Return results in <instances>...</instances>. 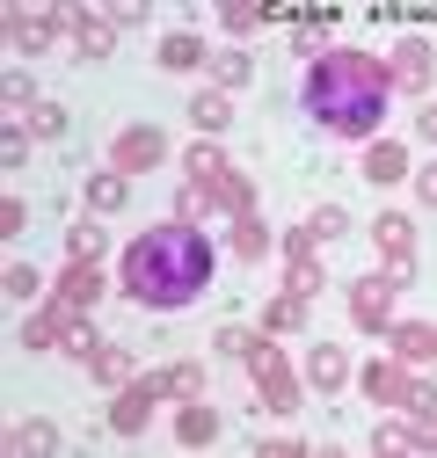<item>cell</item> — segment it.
Instances as JSON below:
<instances>
[{
  "label": "cell",
  "mask_w": 437,
  "mask_h": 458,
  "mask_svg": "<svg viewBox=\"0 0 437 458\" xmlns=\"http://www.w3.org/2000/svg\"><path fill=\"white\" fill-rule=\"evenodd\" d=\"M117 284H124V299H139L153 313H176V306H190L211 284V241L197 233V225L168 218V225H153V233H139L124 248Z\"/></svg>",
  "instance_id": "obj_1"
},
{
  "label": "cell",
  "mask_w": 437,
  "mask_h": 458,
  "mask_svg": "<svg viewBox=\"0 0 437 458\" xmlns=\"http://www.w3.org/2000/svg\"><path fill=\"white\" fill-rule=\"evenodd\" d=\"M387 66L372 51H321L306 66V109L336 131V139H372L387 117Z\"/></svg>",
  "instance_id": "obj_2"
},
{
  "label": "cell",
  "mask_w": 437,
  "mask_h": 458,
  "mask_svg": "<svg viewBox=\"0 0 437 458\" xmlns=\"http://www.w3.org/2000/svg\"><path fill=\"white\" fill-rule=\"evenodd\" d=\"M248 371H255V386H262V408H278V415H292V400H299V386H292L285 357L270 350L262 335H255V350H248Z\"/></svg>",
  "instance_id": "obj_3"
},
{
  "label": "cell",
  "mask_w": 437,
  "mask_h": 458,
  "mask_svg": "<svg viewBox=\"0 0 437 458\" xmlns=\"http://www.w3.org/2000/svg\"><path fill=\"white\" fill-rule=\"evenodd\" d=\"M160 393H168V378H132V386L117 393V408H109V429H117V437H139Z\"/></svg>",
  "instance_id": "obj_4"
},
{
  "label": "cell",
  "mask_w": 437,
  "mask_h": 458,
  "mask_svg": "<svg viewBox=\"0 0 437 458\" xmlns=\"http://www.w3.org/2000/svg\"><path fill=\"white\" fill-rule=\"evenodd\" d=\"M372 233H379V255H387V276H394V284H408V276H416V225L387 211V218L372 225Z\"/></svg>",
  "instance_id": "obj_5"
},
{
  "label": "cell",
  "mask_w": 437,
  "mask_h": 458,
  "mask_svg": "<svg viewBox=\"0 0 437 458\" xmlns=\"http://www.w3.org/2000/svg\"><path fill=\"white\" fill-rule=\"evenodd\" d=\"M394 292H401V284H394V276H364V284H357V292H350V320L379 335V327H387V320H394Z\"/></svg>",
  "instance_id": "obj_6"
},
{
  "label": "cell",
  "mask_w": 437,
  "mask_h": 458,
  "mask_svg": "<svg viewBox=\"0 0 437 458\" xmlns=\"http://www.w3.org/2000/svg\"><path fill=\"white\" fill-rule=\"evenodd\" d=\"M183 175H190V190H197L204 204H227V182H234V167L218 160L211 146H190V160H183Z\"/></svg>",
  "instance_id": "obj_7"
},
{
  "label": "cell",
  "mask_w": 437,
  "mask_h": 458,
  "mask_svg": "<svg viewBox=\"0 0 437 458\" xmlns=\"http://www.w3.org/2000/svg\"><path fill=\"white\" fill-rule=\"evenodd\" d=\"M160 153H168V139H160L153 124H132V131L117 139V153H109V160H117V175H146Z\"/></svg>",
  "instance_id": "obj_8"
},
{
  "label": "cell",
  "mask_w": 437,
  "mask_h": 458,
  "mask_svg": "<svg viewBox=\"0 0 437 458\" xmlns=\"http://www.w3.org/2000/svg\"><path fill=\"white\" fill-rule=\"evenodd\" d=\"M66 30H73V44L88 51V59H109V51H117V22H102V15H88V8H73Z\"/></svg>",
  "instance_id": "obj_9"
},
{
  "label": "cell",
  "mask_w": 437,
  "mask_h": 458,
  "mask_svg": "<svg viewBox=\"0 0 437 458\" xmlns=\"http://www.w3.org/2000/svg\"><path fill=\"white\" fill-rule=\"evenodd\" d=\"M387 88H430V44H401L394 59H387Z\"/></svg>",
  "instance_id": "obj_10"
},
{
  "label": "cell",
  "mask_w": 437,
  "mask_h": 458,
  "mask_svg": "<svg viewBox=\"0 0 437 458\" xmlns=\"http://www.w3.org/2000/svg\"><path fill=\"white\" fill-rule=\"evenodd\" d=\"M408 393H416V378H401L394 364H372L364 371V400H372V408H408Z\"/></svg>",
  "instance_id": "obj_11"
},
{
  "label": "cell",
  "mask_w": 437,
  "mask_h": 458,
  "mask_svg": "<svg viewBox=\"0 0 437 458\" xmlns=\"http://www.w3.org/2000/svg\"><path fill=\"white\" fill-rule=\"evenodd\" d=\"M102 299V276H95V262H73L66 269V284H59V313H88Z\"/></svg>",
  "instance_id": "obj_12"
},
{
  "label": "cell",
  "mask_w": 437,
  "mask_h": 458,
  "mask_svg": "<svg viewBox=\"0 0 437 458\" xmlns=\"http://www.w3.org/2000/svg\"><path fill=\"white\" fill-rule=\"evenodd\" d=\"M401 175H408V153H401L394 139L364 146V182H372V190H387V182H401Z\"/></svg>",
  "instance_id": "obj_13"
},
{
  "label": "cell",
  "mask_w": 437,
  "mask_h": 458,
  "mask_svg": "<svg viewBox=\"0 0 437 458\" xmlns=\"http://www.w3.org/2000/svg\"><path fill=\"white\" fill-rule=\"evenodd\" d=\"M204 59H211V51H204V44L190 37V30H176V37H160V66H168V73H197Z\"/></svg>",
  "instance_id": "obj_14"
},
{
  "label": "cell",
  "mask_w": 437,
  "mask_h": 458,
  "mask_svg": "<svg viewBox=\"0 0 437 458\" xmlns=\"http://www.w3.org/2000/svg\"><path fill=\"white\" fill-rule=\"evenodd\" d=\"M343 378H350L343 350H328V342H321V350H306V386H321V393H336Z\"/></svg>",
  "instance_id": "obj_15"
},
{
  "label": "cell",
  "mask_w": 437,
  "mask_h": 458,
  "mask_svg": "<svg viewBox=\"0 0 437 458\" xmlns=\"http://www.w3.org/2000/svg\"><path fill=\"white\" fill-rule=\"evenodd\" d=\"M394 350H401V364H437V327H394Z\"/></svg>",
  "instance_id": "obj_16"
},
{
  "label": "cell",
  "mask_w": 437,
  "mask_h": 458,
  "mask_svg": "<svg viewBox=\"0 0 437 458\" xmlns=\"http://www.w3.org/2000/svg\"><path fill=\"white\" fill-rule=\"evenodd\" d=\"M190 124H197L204 139H211V131H227V124H234V109H227V95H218V88H204V95L190 102Z\"/></svg>",
  "instance_id": "obj_17"
},
{
  "label": "cell",
  "mask_w": 437,
  "mask_h": 458,
  "mask_svg": "<svg viewBox=\"0 0 437 458\" xmlns=\"http://www.w3.org/2000/svg\"><path fill=\"white\" fill-rule=\"evenodd\" d=\"M88 371H95L102 386H124V378H132V357L117 350V342H95V357H88Z\"/></svg>",
  "instance_id": "obj_18"
},
{
  "label": "cell",
  "mask_w": 437,
  "mask_h": 458,
  "mask_svg": "<svg viewBox=\"0 0 437 458\" xmlns=\"http://www.w3.org/2000/svg\"><path fill=\"white\" fill-rule=\"evenodd\" d=\"M176 437H183V444H211V437H218V415L204 408V400H190L183 422H176Z\"/></svg>",
  "instance_id": "obj_19"
},
{
  "label": "cell",
  "mask_w": 437,
  "mask_h": 458,
  "mask_svg": "<svg viewBox=\"0 0 437 458\" xmlns=\"http://www.w3.org/2000/svg\"><path fill=\"white\" fill-rule=\"evenodd\" d=\"M66 320H73V313H59V306H51V313H37V320L22 327V350H51V342L66 335Z\"/></svg>",
  "instance_id": "obj_20"
},
{
  "label": "cell",
  "mask_w": 437,
  "mask_h": 458,
  "mask_svg": "<svg viewBox=\"0 0 437 458\" xmlns=\"http://www.w3.org/2000/svg\"><path fill=\"white\" fill-rule=\"evenodd\" d=\"M51 30H59V22H51V15H15V22H8V37H15V51H44V44H51Z\"/></svg>",
  "instance_id": "obj_21"
},
{
  "label": "cell",
  "mask_w": 437,
  "mask_h": 458,
  "mask_svg": "<svg viewBox=\"0 0 437 458\" xmlns=\"http://www.w3.org/2000/svg\"><path fill=\"white\" fill-rule=\"evenodd\" d=\"M255 66H248V51H211V81H218V95H227V88H241Z\"/></svg>",
  "instance_id": "obj_22"
},
{
  "label": "cell",
  "mask_w": 437,
  "mask_h": 458,
  "mask_svg": "<svg viewBox=\"0 0 437 458\" xmlns=\"http://www.w3.org/2000/svg\"><path fill=\"white\" fill-rule=\"evenodd\" d=\"M8 451H59V429H51V422H15Z\"/></svg>",
  "instance_id": "obj_23"
},
{
  "label": "cell",
  "mask_w": 437,
  "mask_h": 458,
  "mask_svg": "<svg viewBox=\"0 0 437 458\" xmlns=\"http://www.w3.org/2000/svg\"><path fill=\"white\" fill-rule=\"evenodd\" d=\"M124 197H132V190H124V175H95V182H88V204H95V211H117Z\"/></svg>",
  "instance_id": "obj_24"
},
{
  "label": "cell",
  "mask_w": 437,
  "mask_h": 458,
  "mask_svg": "<svg viewBox=\"0 0 437 458\" xmlns=\"http://www.w3.org/2000/svg\"><path fill=\"white\" fill-rule=\"evenodd\" d=\"M234 248H241L248 262H255V255L270 248V233H262V218H255V211H241V225H234Z\"/></svg>",
  "instance_id": "obj_25"
},
{
  "label": "cell",
  "mask_w": 437,
  "mask_h": 458,
  "mask_svg": "<svg viewBox=\"0 0 437 458\" xmlns=\"http://www.w3.org/2000/svg\"><path fill=\"white\" fill-rule=\"evenodd\" d=\"M299 306H306V299H292V292H285L278 306L262 313V335H292V327H299Z\"/></svg>",
  "instance_id": "obj_26"
},
{
  "label": "cell",
  "mask_w": 437,
  "mask_h": 458,
  "mask_svg": "<svg viewBox=\"0 0 437 458\" xmlns=\"http://www.w3.org/2000/svg\"><path fill=\"white\" fill-rule=\"evenodd\" d=\"M30 131H37V139H59V131H66V109H59V102H30Z\"/></svg>",
  "instance_id": "obj_27"
},
{
  "label": "cell",
  "mask_w": 437,
  "mask_h": 458,
  "mask_svg": "<svg viewBox=\"0 0 437 458\" xmlns=\"http://www.w3.org/2000/svg\"><path fill=\"white\" fill-rule=\"evenodd\" d=\"M343 225H350V218H343V204H321V211L306 218V233H313V248H321V241H336Z\"/></svg>",
  "instance_id": "obj_28"
},
{
  "label": "cell",
  "mask_w": 437,
  "mask_h": 458,
  "mask_svg": "<svg viewBox=\"0 0 437 458\" xmlns=\"http://www.w3.org/2000/svg\"><path fill=\"white\" fill-rule=\"evenodd\" d=\"M321 292V262L313 255H292V299H313Z\"/></svg>",
  "instance_id": "obj_29"
},
{
  "label": "cell",
  "mask_w": 437,
  "mask_h": 458,
  "mask_svg": "<svg viewBox=\"0 0 437 458\" xmlns=\"http://www.w3.org/2000/svg\"><path fill=\"white\" fill-rule=\"evenodd\" d=\"M95 248H102L95 225H73V233H66V255H73V262H95Z\"/></svg>",
  "instance_id": "obj_30"
},
{
  "label": "cell",
  "mask_w": 437,
  "mask_h": 458,
  "mask_svg": "<svg viewBox=\"0 0 437 458\" xmlns=\"http://www.w3.org/2000/svg\"><path fill=\"white\" fill-rule=\"evenodd\" d=\"M160 378H168V393H183V400H197V386H204L197 364H176V371H160Z\"/></svg>",
  "instance_id": "obj_31"
},
{
  "label": "cell",
  "mask_w": 437,
  "mask_h": 458,
  "mask_svg": "<svg viewBox=\"0 0 437 458\" xmlns=\"http://www.w3.org/2000/svg\"><path fill=\"white\" fill-rule=\"evenodd\" d=\"M8 292H15V299H37V269H30V262L8 269Z\"/></svg>",
  "instance_id": "obj_32"
},
{
  "label": "cell",
  "mask_w": 437,
  "mask_h": 458,
  "mask_svg": "<svg viewBox=\"0 0 437 458\" xmlns=\"http://www.w3.org/2000/svg\"><path fill=\"white\" fill-rule=\"evenodd\" d=\"M22 153H30V131H22V124H15V131H8V139H0V160H8V167H22Z\"/></svg>",
  "instance_id": "obj_33"
},
{
  "label": "cell",
  "mask_w": 437,
  "mask_h": 458,
  "mask_svg": "<svg viewBox=\"0 0 437 458\" xmlns=\"http://www.w3.org/2000/svg\"><path fill=\"white\" fill-rule=\"evenodd\" d=\"M218 350H227V357H248V350H255V342H248L241 327H218Z\"/></svg>",
  "instance_id": "obj_34"
},
{
  "label": "cell",
  "mask_w": 437,
  "mask_h": 458,
  "mask_svg": "<svg viewBox=\"0 0 437 458\" xmlns=\"http://www.w3.org/2000/svg\"><path fill=\"white\" fill-rule=\"evenodd\" d=\"M255 22H262V8H227V30H234V37H248Z\"/></svg>",
  "instance_id": "obj_35"
},
{
  "label": "cell",
  "mask_w": 437,
  "mask_h": 458,
  "mask_svg": "<svg viewBox=\"0 0 437 458\" xmlns=\"http://www.w3.org/2000/svg\"><path fill=\"white\" fill-rule=\"evenodd\" d=\"M262 451H270V458H306V444H299V437H270Z\"/></svg>",
  "instance_id": "obj_36"
},
{
  "label": "cell",
  "mask_w": 437,
  "mask_h": 458,
  "mask_svg": "<svg viewBox=\"0 0 437 458\" xmlns=\"http://www.w3.org/2000/svg\"><path fill=\"white\" fill-rule=\"evenodd\" d=\"M416 131H423V139L437 146V102H423V117H416Z\"/></svg>",
  "instance_id": "obj_37"
},
{
  "label": "cell",
  "mask_w": 437,
  "mask_h": 458,
  "mask_svg": "<svg viewBox=\"0 0 437 458\" xmlns=\"http://www.w3.org/2000/svg\"><path fill=\"white\" fill-rule=\"evenodd\" d=\"M423 204L437 211V167H430V175H423Z\"/></svg>",
  "instance_id": "obj_38"
}]
</instances>
